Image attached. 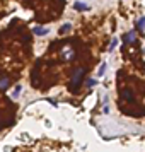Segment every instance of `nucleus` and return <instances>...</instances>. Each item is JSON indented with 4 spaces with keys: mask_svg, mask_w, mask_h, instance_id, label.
I'll use <instances>...</instances> for the list:
<instances>
[{
    "mask_svg": "<svg viewBox=\"0 0 145 152\" xmlns=\"http://www.w3.org/2000/svg\"><path fill=\"white\" fill-rule=\"evenodd\" d=\"M137 28H138V29H140V31H144V29H145V17H142V19L138 21V24H137Z\"/></svg>",
    "mask_w": 145,
    "mask_h": 152,
    "instance_id": "6",
    "label": "nucleus"
},
{
    "mask_svg": "<svg viewBox=\"0 0 145 152\" xmlns=\"http://www.w3.org/2000/svg\"><path fill=\"white\" fill-rule=\"evenodd\" d=\"M125 41L126 43H132V41H135V33H128L125 36Z\"/></svg>",
    "mask_w": 145,
    "mask_h": 152,
    "instance_id": "4",
    "label": "nucleus"
},
{
    "mask_svg": "<svg viewBox=\"0 0 145 152\" xmlns=\"http://www.w3.org/2000/svg\"><path fill=\"white\" fill-rule=\"evenodd\" d=\"M48 29L46 28H34V34H46Z\"/></svg>",
    "mask_w": 145,
    "mask_h": 152,
    "instance_id": "5",
    "label": "nucleus"
},
{
    "mask_svg": "<svg viewBox=\"0 0 145 152\" xmlns=\"http://www.w3.org/2000/svg\"><path fill=\"white\" fill-rule=\"evenodd\" d=\"M7 86H9V79H7V77H2V79H0V91H4Z\"/></svg>",
    "mask_w": 145,
    "mask_h": 152,
    "instance_id": "2",
    "label": "nucleus"
},
{
    "mask_svg": "<svg viewBox=\"0 0 145 152\" xmlns=\"http://www.w3.org/2000/svg\"><path fill=\"white\" fill-rule=\"evenodd\" d=\"M84 74H86V69H77V70L74 72V77H72V91H75L79 87V84L82 82V77H84Z\"/></svg>",
    "mask_w": 145,
    "mask_h": 152,
    "instance_id": "1",
    "label": "nucleus"
},
{
    "mask_svg": "<svg viewBox=\"0 0 145 152\" xmlns=\"http://www.w3.org/2000/svg\"><path fill=\"white\" fill-rule=\"evenodd\" d=\"M121 98H123V99H130V101H132V99H133V94H132L130 91H123V92H121Z\"/></svg>",
    "mask_w": 145,
    "mask_h": 152,
    "instance_id": "3",
    "label": "nucleus"
},
{
    "mask_svg": "<svg viewBox=\"0 0 145 152\" xmlns=\"http://www.w3.org/2000/svg\"><path fill=\"white\" fill-rule=\"evenodd\" d=\"M68 29H70V24H67V26H63V28H62L60 31H62V33H65V31H68Z\"/></svg>",
    "mask_w": 145,
    "mask_h": 152,
    "instance_id": "8",
    "label": "nucleus"
},
{
    "mask_svg": "<svg viewBox=\"0 0 145 152\" xmlns=\"http://www.w3.org/2000/svg\"><path fill=\"white\" fill-rule=\"evenodd\" d=\"M75 9H77V10H86L87 5H86V4H80V2H77V4H75Z\"/></svg>",
    "mask_w": 145,
    "mask_h": 152,
    "instance_id": "7",
    "label": "nucleus"
}]
</instances>
